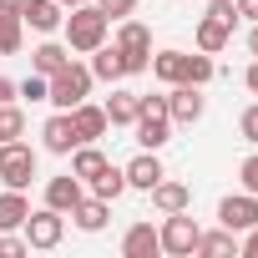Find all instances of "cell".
<instances>
[{
    "instance_id": "cell-28",
    "label": "cell",
    "mask_w": 258,
    "mask_h": 258,
    "mask_svg": "<svg viewBox=\"0 0 258 258\" xmlns=\"http://www.w3.org/2000/svg\"><path fill=\"white\" fill-rule=\"evenodd\" d=\"M26 137V111L16 101H0V142H16Z\"/></svg>"
},
{
    "instance_id": "cell-26",
    "label": "cell",
    "mask_w": 258,
    "mask_h": 258,
    "mask_svg": "<svg viewBox=\"0 0 258 258\" xmlns=\"http://www.w3.org/2000/svg\"><path fill=\"white\" fill-rule=\"evenodd\" d=\"M101 167H106V157H101L91 142H81V147H76V157H71V172H76L81 182H91V177H101Z\"/></svg>"
},
{
    "instance_id": "cell-7",
    "label": "cell",
    "mask_w": 258,
    "mask_h": 258,
    "mask_svg": "<svg viewBox=\"0 0 258 258\" xmlns=\"http://www.w3.org/2000/svg\"><path fill=\"white\" fill-rule=\"evenodd\" d=\"M26 243L31 248H56L61 238H66V213H56V208H36V213H26Z\"/></svg>"
},
{
    "instance_id": "cell-8",
    "label": "cell",
    "mask_w": 258,
    "mask_h": 258,
    "mask_svg": "<svg viewBox=\"0 0 258 258\" xmlns=\"http://www.w3.org/2000/svg\"><path fill=\"white\" fill-rule=\"evenodd\" d=\"M203 91L192 86V81H177L172 91H167V116L177 121V126H192V121H203Z\"/></svg>"
},
{
    "instance_id": "cell-23",
    "label": "cell",
    "mask_w": 258,
    "mask_h": 258,
    "mask_svg": "<svg viewBox=\"0 0 258 258\" xmlns=\"http://www.w3.org/2000/svg\"><path fill=\"white\" fill-rule=\"evenodd\" d=\"M192 253H203V258H228V253H238V233H233V228L198 233V248H192Z\"/></svg>"
},
{
    "instance_id": "cell-2",
    "label": "cell",
    "mask_w": 258,
    "mask_h": 258,
    "mask_svg": "<svg viewBox=\"0 0 258 258\" xmlns=\"http://www.w3.org/2000/svg\"><path fill=\"white\" fill-rule=\"evenodd\" d=\"M91 66H76V61H66L56 76H51V91H46V101L56 106V111H71L76 101H86L91 96Z\"/></svg>"
},
{
    "instance_id": "cell-4",
    "label": "cell",
    "mask_w": 258,
    "mask_h": 258,
    "mask_svg": "<svg viewBox=\"0 0 258 258\" xmlns=\"http://www.w3.org/2000/svg\"><path fill=\"white\" fill-rule=\"evenodd\" d=\"M116 51H121V71L126 76H137L152 66V31L142 21H121L116 26Z\"/></svg>"
},
{
    "instance_id": "cell-34",
    "label": "cell",
    "mask_w": 258,
    "mask_h": 258,
    "mask_svg": "<svg viewBox=\"0 0 258 258\" xmlns=\"http://www.w3.org/2000/svg\"><path fill=\"white\" fill-rule=\"evenodd\" d=\"M26 248H31L26 238H11V233H0V258H21Z\"/></svg>"
},
{
    "instance_id": "cell-10",
    "label": "cell",
    "mask_w": 258,
    "mask_h": 258,
    "mask_svg": "<svg viewBox=\"0 0 258 258\" xmlns=\"http://www.w3.org/2000/svg\"><path fill=\"white\" fill-rule=\"evenodd\" d=\"M16 11H21V21H26L31 31H41V36H51V31L66 21V6H56V0H16Z\"/></svg>"
},
{
    "instance_id": "cell-9",
    "label": "cell",
    "mask_w": 258,
    "mask_h": 258,
    "mask_svg": "<svg viewBox=\"0 0 258 258\" xmlns=\"http://www.w3.org/2000/svg\"><path fill=\"white\" fill-rule=\"evenodd\" d=\"M218 223H223V228H233V233H248V228L258 223V198H253V192L223 198V203H218Z\"/></svg>"
},
{
    "instance_id": "cell-21",
    "label": "cell",
    "mask_w": 258,
    "mask_h": 258,
    "mask_svg": "<svg viewBox=\"0 0 258 258\" xmlns=\"http://www.w3.org/2000/svg\"><path fill=\"white\" fill-rule=\"evenodd\" d=\"M66 61H71V46H61V41H46L31 51V71H41V76H56Z\"/></svg>"
},
{
    "instance_id": "cell-19",
    "label": "cell",
    "mask_w": 258,
    "mask_h": 258,
    "mask_svg": "<svg viewBox=\"0 0 258 258\" xmlns=\"http://www.w3.org/2000/svg\"><path fill=\"white\" fill-rule=\"evenodd\" d=\"M137 111H142V96H137V91H111V96H106V121H111V126H132Z\"/></svg>"
},
{
    "instance_id": "cell-16",
    "label": "cell",
    "mask_w": 258,
    "mask_h": 258,
    "mask_svg": "<svg viewBox=\"0 0 258 258\" xmlns=\"http://www.w3.org/2000/svg\"><path fill=\"white\" fill-rule=\"evenodd\" d=\"M26 41V21L16 11V0H0V56H16Z\"/></svg>"
},
{
    "instance_id": "cell-13",
    "label": "cell",
    "mask_w": 258,
    "mask_h": 258,
    "mask_svg": "<svg viewBox=\"0 0 258 258\" xmlns=\"http://www.w3.org/2000/svg\"><path fill=\"white\" fill-rule=\"evenodd\" d=\"M81 198H86V192H81V177H76V172L46 182V208H56V213H66V218H71V208H76Z\"/></svg>"
},
{
    "instance_id": "cell-27",
    "label": "cell",
    "mask_w": 258,
    "mask_h": 258,
    "mask_svg": "<svg viewBox=\"0 0 258 258\" xmlns=\"http://www.w3.org/2000/svg\"><path fill=\"white\" fill-rule=\"evenodd\" d=\"M91 187H96V198H106V203H116V198L126 192V172L106 162V167H101V177H91Z\"/></svg>"
},
{
    "instance_id": "cell-40",
    "label": "cell",
    "mask_w": 258,
    "mask_h": 258,
    "mask_svg": "<svg viewBox=\"0 0 258 258\" xmlns=\"http://www.w3.org/2000/svg\"><path fill=\"white\" fill-rule=\"evenodd\" d=\"M56 6H66V11H71V6H86V0H56Z\"/></svg>"
},
{
    "instance_id": "cell-5",
    "label": "cell",
    "mask_w": 258,
    "mask_h": 258,
    "mask_svg": "<svg viewBox=\"0 0 258 258\" xmlns=\"http://www.w3.org/2000/svg\"><path fill=\"white\" fill-rule=\"evenodd\" d=\"M167 223L157 228V238H162V253H172V258H192V248H198V218L182 208V213H162Z\"/></svg>"
},
{
    "instance_id": "cell-11",
    "label": "cell",
    "mask_w": 258,
    "mask_h": 258,
    "mask_svg": "<svg viewBox=\"0 0 258 258\" xmlns=\"http://www.w3.org/2000/svg\"><path fill=\"white\" fill-rule=\"evenodd\" d=\"M121 172H126V187H137V192H152V187L167 177V172H162V162H157V152H147V147H142L132 162H126Z\"/></svg>"
},
{
    "instance_id": "cell-12",
    "label": "cell",
    "mask_w": 258,
    "mask_h": 258,
    "mask_svg": "<svg viewBox=\"0 0 258 258\" xmlns=\"http://www.w3.org/2000/svg\"><path fill=\"white\" fill-rule=\"evenodd\" d=\"M41 137H46V152H56V157H66V152H76V147H81L76 126H71V111H56V116L41 126Z\"/></svg>"
},
{
    "instance_id": "cell-30",
    "label": "cell",
    "mask_w": 258,
    "mask_h": 258,
    "mask_svg": "<svg viewBox=\"0 0 258 258\" xmlns=\"http://www.w3.org/2000/svg\"><path fill=\"white\" fill-rule=\"evenodd\" d=\"M16 91H21L26 101H46V91H51V76H41V71H31L26 81H16Z\"/></svg>"
},
{
    "instance_id": "cell-36",
    "label": "cell",
    "mask_w": 258,
    "mask_h": 258,
    "mask_svg": "<svg viewBox=\"0 0 258 258\" xmlns=\"http://www.w3.org/2000/svg\"><path fill=\"white\" fill-rule=\"evenodd\" d=\"M233 11H238L243 21H253V26H258V0H233Z\"/></svg>"
},
{
    "instance_id": "cell-6",
    "label": "cell",
    "mask_w": 258,
    "mask_h": 258,
    "mask_svg": "<svg viewBox=\"0 0 258 258\" xmlns=\"http://www.w3.org/2000/svg\"><path fill=\"white\" fill-rule=\"evenodd\" d=\"M31 177H36V152L16 137V142H0V182L6 187H31Z\"/></svg>"
},
{
    "instance_id": "cell-31",
    "label": "cell",
    "mask_w": 258,
    "mask_h": 258,
    "mask_svg": "<svg viewBox=\"0 0 258 258\" xmlns=\"http://www.w3.org/2000/svg\"><path fill=\"white\" fill-rule=\"evenodd\" d=\"M238 182H243V192H253V198H258V152L238 162Z\"/></svg>"
},
{
    "instance_id": "cell-20",
    "label": "cell",
    "mask_w": 258,
    "mask_h": 258,
    "mask_svg": "<svg viewBox=\"0 0 258 258\" xmlns=\"http://www.w3.org/2000/svg\"><path fill=\"white\" fill-rule=\"evenodd\" d=\"M228 36H233V26H228V21H218V16H203V21H198V51L218 56V51L228 46Z\"/></svg>"
},
{
    "instance_id": "cell-14",
    "label": "cell",
    "mask_w": 258,
    "mask_h": 258,
    "mask_svg": "<svg viewBox=\"0 0 258 258\" xmlns=\"http://www.w3.org/2000/svg\"><path fill=\"white\" fill-rule=\"evenodd\" d=\"M71 126H76V137H81V142H96V137L106 132L111 121H106V106H91V101H76V106H71Z\"/></svg>"
},
{
    "instance_id": "cell-1",
    "label": "cell",
    "mask_w": 258,
    "mask_h": 258,
    "mask_svg": "<svg viewBox=\"0 0 258 258\" xmlns=\"http://www.w3.org/2000/svg\"><path fill=\"white\" fill-rule=\"evenodd\" d=\"M66 26V46L71 51H81V56H91L101 41H106V16H101V6H91V0H86V6H71V16L61 21Z\"/></svg>"
},
{
    "instance_id": "cell-29",
    "label": "cell",
    "mask_w": 258,
    "mask_h": 258,
    "mask_svg": "<svg viewBox=\"0 0 258 258\" xmlns=\"http://www.w3.org/2000/svg\"><path fill=\"white\" fill-rule=\"evenodd\" d=\"M213 76H218V66H213L208 51H203V56H187V81H192V86H208Z\"/></svg>"
},
{
    "instance_id": "cell-25",
    "label": "cell",
    "mask_w": 258,
    "mask_h": 258,
    "mask_svg": "<svg viewBox=\"0 0 258 258\" xmlns=\"http://www.w3.org/2000/svg\"><path fill=\"white\" fill-rule=\"evenodd\" d=\"M91 76H96V81H121V76H126V71H121V51L101 41V46L91 51Z\"/></svg>"
},
{
    "instance_id": "cell-15",
    "label": "cell",
    "mask_w": 258,
    "mask_h": 258,
    "mask_svg": "<svg viewBox=\"0 0 258 258\" xmlns=\"http://www.w3.org/2000/svg\"><path fill=\"white\" fill-rule=\"evenodd\" d=\"M121 253H126V258H152V253H162L157 228H152V223H132V228L121 233Z\"/></svg>"
},
{
    "instance_id": "cell-39",
    "label": "cell",
    "mask_w": 258,
    "mask_h": 258,
    "mask_svg": "<svg viewBox=\"0 0 258 258\" xmlns=\"http://www.w3.org/2000/svg\"><path fill=\"white\" fill-rule=\"evenodd\" d=\"M248 51H253V61H258V26L248 31Z\"/></svg>"
},
{
    "instance_id": "cell-17",
    "label": "cell",
    "mask_w": 258,
    "mask_h": 258,
    "mask_svg": "<svg viewBox=\"0 0 258 258\" xmlns=\"http://www.w3.org/2000/svg\"><path fill=\"white\" fill-rule=\"evenodd\" d=\"M147 71H152L162 86H177V81H187V51H157Z\"/></svg>"
},
{
    "instance_id": "cell-3",
    "label": "cell",
    "mask_w": 258,
    "mask_h": 258,
    "mask_svg": "<svg viewBox=\"0 0 258 258\" xmlns=\"http://www.w3.org/2000/svg\"><path fill=\"white\" fill-rule=\"evenodd\" d=\"M137 142L147 147V152H157V147H167L172 142V116H167V96H142V111H137Z\"/></svg>"
},
{
    "instance_id": "cell-18",
    "label": "cell",
    "mask_w": 258,
    "mask_h": 258,
    "mask_svg": "<svg viewBox=\"0 0 258 258\" xmlns=\"http://www.w3.org/2000/svg\"><path fill=\"white\" fill-rule=\"evenodd\" d=\"M71 218H76L81 233H101L106 218H111V203H106V198H81V203L71 208Z\"/></svg>"
},
{
    "instance_id": "cell-22",
    "label": "cell",
    "mask_w": 258,
    "mask_h": 258,
    "mask_svg": "<svg viewBox=\"0 0 258 258\" xmlns=\"http://www.w3.org/2000/svg\"><path fill=\"white\" fill-rule=\"evenodd\" d=\"M187 203H192L187 182H167V177H162V182L152 187V208H157V213H182Z\"/></svg>"
},
{
    "instance_id": "cell-38",
    "label": "cell",
    "mask_w": 258,
    "mask_h": 258,
    "mask_svg": "<svg viewBox=\"0 0 258 258\" xmlns=\"http://www.w3.org/2000/svg\"><path fill=\"white\" fill-rule=\"evenodd\" d=\"M243 81H248V91H253V96H258V61H253V66H248V71H243Z\"/></svg>"
},
{
    "instance_id": "cell-35",
    "label": "cell",
    "mask_w": 258,
    "mask_h": 258,
    "mask_svg": "<svg viewBox=\"0 0 258 258\" xmlns=\"http://www.w3.org/2000/svg\"><path fill=\"white\" fill-rule=\"evenodd\" d=\"M238 253H243V258H258V223H253V228L243 233V243H238Z\"/></svg>"
},
{
    "instance_id": "cell-32",
    "label": "cell",
    "mask_w": 258,
    "mask_h": 258,
    "mask_svg": "<svg viewBox=\"0 0 258 258\" xmlns=\"http://www.w3.org/2000/svg\"><path fill=\"white\" fill-rule=\"evenodd\" d=\"M96 6H101V16H106V21H126V16L137 11V0H96Z\"/></svg>"
},
{
    "instance_id": "cell-37",
    "label": "cell",
    "mask_w": 258,
    "mask_h": 258,
    "mask_svg": "<svg viewBox=\"0 0 258 258\" xmlns=\"http://www.w3.org/2000/svg\"><path fill=\"white\" fill-rule=\"evenodd\" d=\"M16 96H21V91H16V81H11V76H0V101H16Z\"/></svg>"
},
{
    "instance_id": "cell-24",
    "label": "cell",
    "mask_w": 258,
    "mask_h": 258,
    "mask_svg": "<svg viewBox=\"0 0 258 258\" xmlns=\"http://www.w3.org/2000/svg\"><path fill=\"white\" fill-rule=\"evenodd\" d=\"M26 213H31V203H26V192H21V187H6V192H0V233L21 228V223H26Z\"/></svg>"
},
{
    "instance_id": "cell-33",
    "label": "cell",
    "mask_w": 258,
    "mask_h": 258,
    "mask_svg": "<svg viewBox=\"0 0 258 258\" xmlns=\"http://www.w3.org/2000/svg\"><path fill=\"white\" fill-rule=\"evenodd\" d=\"M238 132H243V142H253V147H258V101L238 116Z\"/></svg>"
}]
</instances>
